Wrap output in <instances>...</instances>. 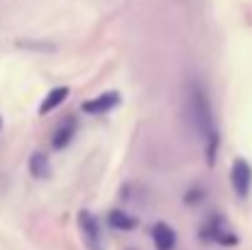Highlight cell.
I'll list each match as a JSON object with an SVG mask.
<instances>
[{
  "mask_svg": "<svg viewBox=\"0 0 252 250\" xmlns=\"http://www.w3.org/2000/svg\"><path fill=\"white\" fill-rule=\"evenodd\" d=\"M69 93H71L69 86H57V88H52V91L44 96V101L39 103V115H49V113H54V110L69 98Z\"/></svg>",
  "mask_w": 252,
  "mask_h": 250,
  "instance_id": "9",
  "label": "cell"
},
{
  "mask_svg": "<svg viewBox=\"0 0 252 250\" xmlns=\"http://www.w3.org/2000/svg\"><path fill=\"white\" fill-rule=\"evenodd\" d=\"M0 130H2V118H0Z\"/></svg>",
  "mask_w": 252,
  "mask_h": 250,
  "instance_id": "13",
  "label": "cell"
},
{
  "mask_svg": "<svg viewBox=\"0 0 252 250\" xmlns=\"http://www.w3.org/2000/svg\"><path fill=\"white\" fill-rule=\"evenodd\" d=\"M203 201H206L203 186H189V189H186V194H184V204H186V206H198V204H203Z\"/></svg>",
  "mask_w": 252,
  "mask_h": 250,
  "instance_id": "12",
  "label": "cell"
},
{
  "mask_svg": "<svg viewBox=\"0 0 252 250\" xmlns=\"http://www.w3.org/2000/svg\"><path fill=\"white\" fill-rule=\"evenodd\" d=\"M228 179H230V186H233V191H235L238 199H248V196H250V191H252V165L248 162V160L235 157L233 165H230Z\"/></svg>",
  "mask_w": 252,
  "mask_h": 250,
  "instance_id": "4",
  "label": "cell"
},
{
  "mask_svg": "<svg viewBox=\"0 0 252 250\" xmlns=\"http://www.w3.org/2000/svg\"><path fill=\"white\" fill-rule=\"evenodd\" d=\"M76 133H79V118H74V115H66L54 130H52V150L54 152H62V150H66L71 143H74V138H76Z\"/></svg>",
  "mask_w": 252,
  "mask_h": 250,
  "instance_id": "6",
  "label": "cell"
},
{
  "mask_svg": "<svg viewBox=\"0 0 252 250\" xmlns=\"http://www.w3.org/2000/svg\"><path fill=\"white\" fill-rule=\"evenodd\" d=\"M120 101H123L120 98V91H103V93L84 101L81 103V110H84L86 115H105V113L115 110L120 106Z\"/></svg>",
  "mask_w": 252,
  "mask_h": 250,
  "instance_id": "5",
  "label": "cell"
},
{
  "mask_svg": "<svg viewBox=\"0 0 252 250\" xmlns=\"http://www.w3.org/2000/svg\"><path fill=\"white\" fill-rule=\"evenodd\" d=\"M198 238L203 243H211V246H220V248H235L240 243L235 228L220 216V214H213L201 228H198Z\"/></svg>",
  "mask_w": 252,
  "mask_h": 250,
  "instance_id": "2",
  "label": "cell"
},
{
  "mask_svg": "<svg viewBox=\"0 0 252 250\" xmlns=\"http://www.w3.org/2000/svg\"><path fill=\"white\" fill-rule=\"evenodd\" d=\"M76 223H79V231H81V238H84V243H86V250H105V241H103V233H100V223H98V218L88 209H81L76 214Z\"/></svg>",
  "mask_w": 252,
  "mask_h": 250,
  "instance_id": "3",
  "label": "cell"
},
{
  "mask_svg": "<svg viewBox=\"0 0 252 250\" xmlns=\"http://www.w3.org/2000/svg\"><path fill=\"white\" fill-rule=\"evenodd\" d=\"M105 221L118 233H130V231H135L140 226V218L132 216V214H127V211H123V209H110L105 214Z\"/></svg>",
  "mask_w": 252,
  "mask_h": 250,
  "instance_id": "8",
  "label": "cell"
},
{
  "mask_svg": "<svg viewBox=\"0 0 252 250\" xmlns=\"http://www.w3.org/2000/svg\"><path fill=\"white\" fill-rule=\"evenodd\" d=\"M30 174L34 177V179H49L52 177V162H49V155L47 152H42V150H34L32 155H30Z\"/></svg>",
  "mask_w": 252,
  "mask_h": 250,
  "instance_id": "10",
  "label": "cell"
},
{
  "mask_svg": "<svg viewBox=\"0 0 252 250\" xmlns=\"http://www.w3.org/2000/svg\"><path fill=\"white\" fill-rule=\"evenodd\" d=\"M150 238L155 250H176V231L164 221H157L150 228Z\"/></svg>",
  "mask_w": 252,
  "mask_h": 250,
  "instance_id": "7",
  "label": "cell"
},
{
  "mask_svg": "<svg viewBox=\"0 0 252 250\" xmlns=\"http://www.w3.org/2000/svg\"><path fill=\"white\" fill-rule=\"evenodd\" d=\"M186 115H189V123L193 125V130L201 138H208L216 130L208 91L198 79H191L186 83Z\"/></svg>",
  "mask_w": 252,
  "mask_h": 250,
  "instance_id": "1",
  "label": "cell"
},
{
  "mask_svg": "<svg viewBox=\"0 0 252 250\" xmlns=\"http://www.w3.org/2000/svg\"><path fill=\"white\" fill-rule=\"evenodd\" d=\"M206 140V165L213 167L216 165V160H218V152H220V133L218 130H213L208 138H203Z\"/></svg>",
  "mask_w": 252,
  "mask_h": 250,
  "instance_id": "11",
  "label": "cell"
}]
</instances>
